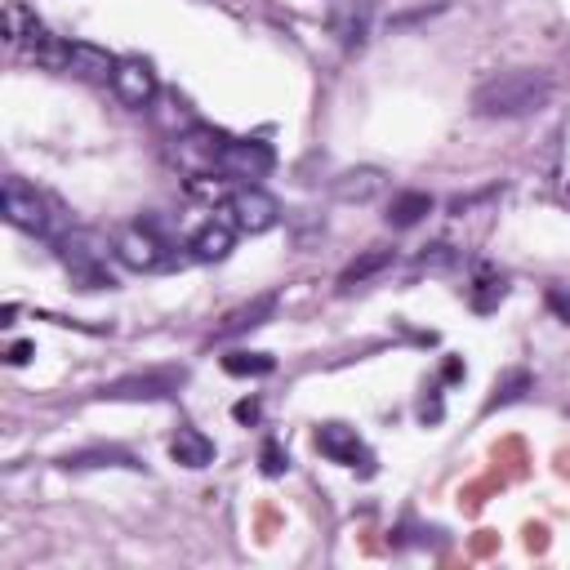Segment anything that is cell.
I'll list each match as a JSON object with an SVG mask.
<instances>
[{
	"label": "cell",
	"mask_w": 570,
	"mask_h": 570,
	"mask_svg": "<svg viewBox=\"0 0 570 570\" xmlns=\"http://www.w3.org/2000/svg\"><path fill=\"white\" fill-rule=\"evenodd\" d=\"M548 94H553L548 72L517 67V72H499V76H490L486 85H477L473 107H477L482 117H530V112H539V107L548 103Z\"/></svg>",
	"instance_id": "obj_1"
},
{
	"label": "cell",
	"mask_w": 570,
	"mask_h": 570,
	"mask_svg": "<svg viewBox=\"0 0 570 570\" xmlns=\"http://www.w3.org/2000/svg\"><path fill=\"white\" fill-rule=\"evenodd\" d=\"M183 383H188V370L161 366V370H148V374L117 379V383H107L98 397H112V402H161V397H174Z\"/></svg>",
	"instance_id": "obj_2"
},
{
	"label": "cell",
	"mask_w": 570,
	"mask_h": 570,
	"mask_svg": "<svg viewBox=\"0 0 570 570\" xmlns=\"http://www.w3.org/2000/svg\"><path fill=\"white\" fill-rule=\"evenodd\" d=\"M117 259H121L125 268H134V272H157V268L174 263V249L152 228L134 223V228H125L121 237H117Z\"/></svg>",
	"instance_id": "obj_3"
},
{
	"label": "cell",
	"mask_w": 570,
	"mask_h": 570,
	"mask_svg": "<svg viewBox=\"0 0 570 570\" xmlns=\"http://www.w3.org/2000/svg\"><path fill=\"white\" fill-rule=\"evenodd\" d=\"M0 214L23 228V232H36V237H49V214H45V201L36 197V188H27L23 178H5L0 183Z\"/></svg>",
	"instance_id": "obj_4"
},
{
	"label": "cell",
	"mask_w": 570,
	"mask_h": 570,
	"mask_svg": "<svg viewBox=\"0 0 570 570\" xmlns=\"http://www.w3.org/2000/svg\"><path fill=\"white\" fill-rule=\"evenodd\" d=\"M63 263L72 268V277L81 281V290H103V285H117L112 281V272H107V263H103V249H98V237H89V232H72V237H63Z\"/></svg>",
	"instance_id": "obj_5"
},
{
	"label": "cell",
	"mask_w": 570,
	"mask_h": 570,
	"mask_svg": "<svg viewBox=\"0 0 570 570\" xmlns=\"http://www.w3.org/2000/svg\"><path fill=\"white\" fill-rule=\"evenodd\" d=\"M223 148H228V134H219V129H188L183 138H178V165L192 174V178H205V174H219V161H223Z\"/></svg>",
	"instance_id": "obj_6"
},
{
	"label": "cell",
	"mask_w": 570,
	"mask_h": 570,
	"mask_svg": "<svg viewBox=\"0 0 570 570\" xmlns=\"http://www.w3.org/2000/svg\"><path fill=\"white\" fill-rule=\"evenodd\" d=\"M228 214H237V228H241V232L259 237V232L277 228L281 205H277V197H268L263 188H237V192L228 197Z\"/></svg>",
	"instance_id": "obj_7"
},
{
	"label": "cell",
	"mask_w": 570,
	"mask_h": 570,
	"mask_svg": "<svg viewBox=\"0 0 570 570\" xmlns=\"http://www.w3.org/2000/svg\"><path fill=\"white\" fill-rule=\"evenodd\" d=\"M277 165V152L259 138H228L223 148V161H219V174H232V178H263L268 169Z\"/></svg>",
	"instance_id": "obj_8"
},
{
	"label": "cell",
	"mask_w": 570,
	"mask_h": 570,
	"mask_svg": "<svg viewBox=\"0 0 570 570\" xmlns=\"http://www.w3.org/2000/svg\"><path fill=\"white\" fill-rule=\"evenodd\" d=\"M112 89L129 107H148L157 98V72H152V63L148 58H121L117 76H112Z\"/></svg>",
	"instance_id": "obj_9"
},
{
	"label": "cell",
	"mask_w": 570,
	"mask_h": 570,
	"mask_svg": "<svg viewBox=\"0 0 570 570\" xmlns=\"http://www.w3.org/2000/svg\"><path fill=\"white\" fill-rule=\"evenodd\" d=\"M317 450L326 454L330 463H357L361 459V473H374V459L366 454L361 446V437H357V428H343V423H321L317 428Z\"/></svg>",
	"instance_id": "obj_10"
},
{
	"label": "cell",
	"mask_w": 570,
	"mask_h": 570,
	"mask_svg": "<svg viewBox=\"0 0 570 570\" xmlns=\"http://www.w3.org/2000/svg\"><path fill=\"white\" fill-rule=\"evenodd\" d=\"M232 245H237L232 223H228V219H209V223H201V228L192 232L188 249H192V259H197V263H219V259H228V254H232Z\"/></svg>",
	"instance_id": "obj_11"
},
{
	"label": "cell",
	"mask_w": 570,
	"mask_h": 570,
	"mask_svg": "<svg viewBox=\"0 0 570 570\" xmlns=\"http://www.w3.org/2000/svg\"><path fill=\"white\" fill-rule=\"evenodd\" d=\"M370 14H374V9H370V0H339V5L330 9V32L352 49V45L366 41Z\"/></svg>",
	"instance_id": "obj_12"
},
{
	"label": "cell",
	"mask_w": 570,
	"mask_h": 570,
	"mask_svg": "<svg viewBox=\"0 0 570 570\" xmlns=\"http://www.w3.org/2000/svg\"><path fill=\"white\" fill-rule=\"evenodd\" d=\"M117 63H121V58H112L107 49H98V45H89V41H76L72 54H67V72L81 76V81H112V76H117Z\"/></svg>",
	"instance_id": "obj_13"
},
{
	"label": "cell",
	"mask_w": 570,
	"mask_h": 570,
	"mask_svg": "<svg viewBox=\"0 0 570 570\" xmlns=\"http://www.w3.org/2000/svg\"><path fill=\"white\" fill-rule=\"evenodd\" d=\"M272 312H277V294H259V299H249L241 308H232V312L214 326V339H232V334H241V330L263 326Z\"/></svg>",
	"instance_id": "obj_14"
},
{
	"label": "cell",
	"mask_w": 570,
	"mask_h": 570,
	"mask_svg": "<svg viewBox=\"0 0 570 570\" xmlns=\"http://www.w3.org/2000/svg\"><path fill=\"white\" fill-rule=\"evenodd\" d=\"M169 459L178 468H205V463H214V442L201 428H178L174 442H169Z\"/></svg>",
	"instance_id": "obj_15"
},
{
	"label": "cell",
	"mask_w": 570,
	"mask_h": 570,
	"mask_svg": "<svg viewBox=\"0 0 570 570\" xmlns=\"http://www.w3.org/2000/svg\"><path fill=\"white\" fill-rule=\"evenodd\" d=\"M63 468L67 473H85V468H143L129 450H117V446H94V450H72L63 454Z\"/></svg>",
	"instance_id": "obj_16"
},
{
	"label": "cell",
	"mask_w": 570,
	"mask_h": 570,
	"mask_svg": "<svg viewBox=\"0 0 570 570\" xmlns=\"http://www.w3.org/2000/svg\"><path fill=\"white\" fill-rule=\"evenodd\" d=\"M504 294H508V281H504V272H494V268H477V281L468 285V303H473V312H494L499 303H504Z\"/></svg>",
	"instance_id": "obj_17"
},
{
	"label": "cell",
	"mask_w": 570,
	"mask_h": 570,
	"mask_svg": "<svg viewBox=\"0 0 570 570\" xmlns=\"http://www.w3.org/2000/svg\"><path fill=\"white\" fill-rule=\"evenodd\" d=\"M383 169H348L339 183H334V197L339 201H370V197H379L383 192Z\"/></svg>",
	"instance_id": "obj_18"
},
{
	"label": "cell",
	"mask_w": 570,
	"mask_h": 570,
	"mask_svg": "<svg viewBox=\"0 0 570 570\" xmlns=\"http://www.w3.org/2000/svg\"><path fill=\"white\" fill-rule=\"evenodd\" d=\"M0 27H5V41L9 45H23L41 32V18H36V9H27L23 0H9L5 14H0Z\"/></svg>",
	"instance_id": "obj_19"
},
{
	"label": "cell",
	"mask_w": 570,
	"mask_h": 570,
	"mask_svg": "<svg viewBox=\"0 0 570 570\" xmlns=\"http://www.w3.org/2000/svg\"><path fill=\"white\" fill-rule=\"evenodd\" d=\"M423 214H433V197L428 192H402V197H392V205H388V228H414Z\"/></svg>",
	"instance_id": "obj_20"
},
{
	"label": "cell",
	"mask_w": 570,
	"mask_h": 570,
	"mask_svg": "<svg viewBox=\"0 0 570 570\" xmlns=\"http://www.w3.org/2000/svg\"><path fill=\"white\" fill-rule=\"evenodd\" d=\"M388 263H392V249H383V245H379V249H366L361 259H352V263L343 268V277H339V290H357V285L370 281L374 272H383Z\"/></svg>",
	"instance_id": "obj_21"
},
{
	"label": "cell",
	"mask_w": 570,
	"mask_h": 570,
	"mask_svg": "<svg viewBox=\"0 0 570 570\" xmlns=\"http://www.w3.org/2000/svg\"><path fill=\"white\" fill-rule=\"evenodd\" d=\"M67 54H72V45L58 41V36H49L45 27L32 36V58H36L41 67H49V72H67Z\"/></svg>",
	"instance_id": "obj_22"
},
{
	"label": "cell",
	"mask_w": 570,
	"mask_h": 570,
	"mask_svg": "<svg viewBox=\"0 0 570 570\" xmlns=\"http://www.w3.org/2000/svg\"><path fill=\"white\" fill-rule=\"evenodd\" d=\"M530 370H508V374H499L494 379V397L486 402V410H499V406H513L522 392H530Z\"/></svg>",
	"instance_id": "obj_23"
},
{
	"label": "cell",
	"mask_w": 570,
	"mask_h": 570,
	"mask_svg": "<svg viewBox=\"0 0 570 570\" xmlns=\"http://www.w3.org/2000/svg\"><path fill=\"white\" fill-rule=\"evenodd\" d=\"M223 370L237 374V379H254V374H272L277 361H272L268 352H228V357H223Z\"/></svg>",
	"instance_id": "obj_24"
},
{
	"label": "cell",
	"mask_w": 570,
	"mask_h": 570,
	"mask_svg": "<svg viewBox=\"0 0 570 570\" xmlns=\"http://www.w3.org/2000/svg\"><path fill=\"white\" fill-rule=\"evenodd\" d=\"M259 468H263V477H281L285 468H290V454H285L281 442H263V450H259Z\"/></svg>",
	"instance_id": "obj_25"
},
{
	"label": "cell",
	"mask_w": 570,
	"mask_h": 570,
	"mask_svg": "<svg viewBox=\"0 0 570 570\" xmlns=\"http://www.w3.org/2000/svg\"><path fill=\"white\" fill-rule=\"evenodd\" d=\"M442 414H446V406H442V392H437V388H428V397L419 402V419H423V428H428V423H442Z\"/></svg>",
	"instance_id": "obj_26"
},
{
	"label": "cell",
	"mask_w": 570,
	"mask_h": 570,
	"mask_svg": "<svg viewBox=\"0 0 570 570\" xmlns=\"http://www.w3.org/2000/svg\"><path fill=\"white\" fill-rule=\"evenodd\" d=\"M232 419L249 428V423H259V419H263V406H259L254 397H245V402H237V406H232Z\"/></svg>",
	"instance_id": "obj_27"
},
{
	"label": "cell",
	"mask_w": 570,
	"mask_h": 570,
	"mask_svg": "<svg viewBox=\"0 0 570 570\" xmlns=\"http://www.w3.org/2000/svg\"><path fill=\"white\" fill-rule=\"evenodd\" d=\"M32 357H36V343H27V339L9 343V352H5V361H9V366H27Z\"/></svg>",
	"instance_id": "obj_28"
},
{
	"label": "cell",
	"mask_w": 570,
	"mask_h": 570,
	"mask_svg": "<svg viewBox=\"0 0 570 570\" xmlns=\"http://www.w3.org/2000/svg\"><path fill=\"white\" fill-rule=\"evenodd\" d=\"M419 263H423V268H450V263H454V249H450V245H433Z\"/></svg>",
	"instance_id": "obj_29"
},
{
	"label": "cell",
	"mask_w": 570,
	"mask_h": 570,
	"mask_svg": "<svg viewBox=\"0 0 570 570\" xmlns=\"http://www.w3.org/2000/svg\"><path fill=\"white\" fill-rule=\"evenodd\" d=\"M548 303H553V312H557V317L570 326V299H566V294H562V290H548Z\"/></svg>",
	"instance_id": "obj_30"
},
{
	"label": "cell",
	"mask_w": 570,
	"mask_h": 570,
	"mask_svg": "<svg viewBox=\"0 0 570 570\" xmlns=\"http://www.w3.org/2000/svg\"><path fill=\"white\" fill-rule=\"evenodd\" d=\"M442 374H446L450 383H459V379H463L468 370H463V361H459V357H446V370H442Z\"/></svg>",
	"instance_id": "obj_31"
},
{
	"label": "cell",
	"mask_w": 570,
	"mask_h": 570,
	"mask_svg": "<svg viewBox=\"0 0 570 570\" xmlns=\"http://www.w3.org/2000/svg\"><path fill=\"white\" fill-rule=\"evenodd\" d=\"M14 317H18V303H5L0 308V326H14Z\"/></svg>",
	"instance_id": "obj_32"
},
{
	"label": "cell",
	"mask_w": 570,
	"mask_h": 570,
	"mask_svg": "<svg viewBox=\"0 0 570 570\" xmlns=\"http://www.w3.org/2000/svg\"><path fill=\"white\" fill-rule=\"evenodd\" d=\"M566 414H570V410H566Z\"/></svg>",
	"instance_id": "obj_33"
}]
</instances>
